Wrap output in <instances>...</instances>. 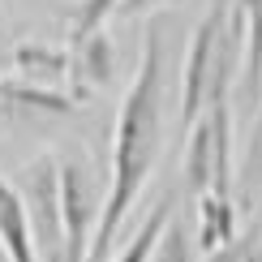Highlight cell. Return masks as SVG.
Here are the masks:
<instances>
[{
    "instance_id": "6da1fadb",
    "label": "cell",
    "mask_w": 262,
    "mask_h": 262,
    "mask_svg": "<svg viewBox=\"0 0 262 262\" xmlns=\"http://www.w3.org/2000/svg\"><path fill=\"white\" fill-rule=\"evenodd\" d=\"M163 21L150 17L146 35H142V56L138 73L129 82L121 112H116V134H112V172H107V193L99 202V220L91 232L86 262H107L112 241L129 220L134 202L142 198L150 172L159 163L163 146Z\"/></svg>"
},
{
    "instance_id": "7a4b0ae2",
    "label": "cell",
    "mask_w": 262,
    "mask_h": 262,
    "mask_svg": "<svg viewBox=\"0 0 262 262\" xmlns=\"http://www.w3.org/2000/svg\"><path fill=\"white\" fill-rule=\"evenodd\" d=\"M236 64H241V21L232 17V0H211L189 39V56L181 73V129L198 121V112L215 95L232 91Z\"/></svg>"
},
{
    "instance_id": "3957f363",
    "label": "cell",
    "mask_w": 262,
    "mask_h": 262,
    "mask_svg": "<svg viewBox=\"0 0 262 262\" xmlns=\"http://www.w3.org/2000/svg\"><path fill=\"white\" fill-rule=\"evenodd\" d=\"M185 185L198 193L232 198V91L215 95L189 125L185 142Z\"/></svg>"
},
{
    "instance_id": "277c9868",
    "label": "cell",
    "mask_w": 262,
    "mask_h": 262,
    "mask_svg": "<svg viewBox=\"0 0 262 262\" xmlns=\"http://www.w3.org/2000/svg\"><path fill=\"white\" fill-rule=\"evenodd\" d=\"M99 220V206L91 198L78 163H60V232H64V262H86L91 232Z\"/></svg>"
},
{
    "instance_id": "5b68a950",
    "label": "cell",
    "mask_w": 262,
    "mask_h": 262,
    "mask_svg": "<svg viewBox=\"0 0 262 262\" xmlns=\"http://www.w3.org/2000/svg\"><path fill=\"white\" fill-rule=\"evenodd\" d=\"M112 73H116V48H112V35H107V30L73 39V52H69V78H73L69 99L73 103L99 95L103 86L112 82Z\"/></svg>"
},
{
    "instance_id": "8992f818",
    "label": "cell",
    "mask_w": 262,
    "mask_h": 262,
    "mask_svg": "<svg viewBox=\"0 0 262 262\" xmlns=\"http://www.w3.org/2000/svg\"><path fill=\"white\" fill-rule=\"evenodd\" d=\"M232 17L241 21V64H236V86L241 95H262V0H232Z\"/></svg>"
},
{
    "instance_id": "52a82bcc",
    "label": "cell",
    "mask_w": 262,
    "mask_h": 262,
    "mask_svg": "<svg viewBox=\"0 0 262 262\" xmlns=\"http://www.w3.org/2000/svg\"><path fill=\"white\" fill-rule=\"evenodd\" d=\"M0 254H5V262H39L21 193H17V185L5 181V177H0Z\"/></svg>"
},
{
    "instance_id": "ba28073f",
    "label": "cell",
    "mask_w": 262,
    "mask_h": 262,
    "mask_svg": "<svg viewBox=\"0 0 262 262\" xmlns=\"http://www.w3.org/2000/svg\"><path fill=\"white\" fill-rule=\"evenodd\" d=\"M13 69L26 86H43V91H56L69 78V52L60 48H43V43H17L13 48Z\"/></svg>"
},
{
    "instance_id": "9c48e42d",
    "label": "cell",
    "mask_w": 262,
    "mask_h": 262,
    "mask_svg": "<svg viewBox=\"0 0 262 262\" xmlns=\"http://www.w3.org/2000/svg\"><path fill=\"white\" fill-rule=\"evenodd\" d=\"M236 241V206L232 198H220V193H198V245L202 254H220Z\"/></svg>"
},
{
    "instance_id": "30bf717a",
    "label": "cell",
    "mask_w": 262,
    "mask_h": 262,
    "mask_svg": "<svg viewBox=\"0 0 262 262\" xmlns=\"http://www.w3.org/2000/svg\"><path fill=\"white\" fill-rule=\"evenodd\" d=\"M0 107L17 116H69L73 103L60 91H43V86H26V82H0Z\"/></svg>"
},
{
    "instance_id": "8fae6325",
    "label": "cell",
    "mask_w": 262,
    "mask_h": 262,
    "mask_svg": "<svg viewBox=\"0 0 262 262\" xmlns=\"http://www.w3.org/2000/svg\"><path fill=\"white\" fill-rule=\"evenodd\" d=\"M172 220V198H159V206L142 220V228L134 232V241H129L116 258H107V262H150V254H155V241H159V232H163V224Z\"/></svg>"
},
{
    "instance_id": "7c38bea8",
    "label": "cell",
    "mask_w": 262,
    "mask_h": 262,
    "mask_svg": "<svg viewBox=\"0 0 262 262\" xmlns=\"http://www.w3.org/2000/svg\"><path fill=\"white\" fill-rule=\"evenodd\" d=\"M129 5H134V0H82V5L73 9V39L103 30L107 21H112L116 13H125Z\"/></svg>"
},
{
    "instance_id": "4fadbf2b",
    "label": "cell",
    "mask_w": 262,
    "mask_h": 262,
    "mask_svg": "<svg viewBox=\"0 0 262 262\" xmlns=\"http://www.w3.org/2000/svg\"><path fill=\"white\" fill-rule=\"evenodd\" d=\"M150 262H193L189 241H185V228H181L177 220L163 224V232H159V241H155V254H150Z\"/></svg>"
},
{
    "instance_id": "5bb4252c",
    "label": "cell",
    "mask_w": 262,
    "mask_h": 262,
    "mask_svg": "<svg viewBox=\"0 0 262 262\" xmlns=\"http://www.w3.org/2000/svg\"><path fill=\"white\" fill-rule=\"evenodd\" d=\"M245 185L249 193H262V107L249 125V146H245Z\"/></svg>"
},
{
    "instance_id": "9a60e30c",
    "label": "cell",
    "mask_w": 262,
    "mask_h": 262,
    "mask_svg": "<svg viewBox=\"0 0 262 262\" xmlns=\"http://www.w3.org/2000/svg\"><path fill=\"white\" fill-rule=\"evenodd\" d=\"M5 35H9V21H5V9H0V43H5Z\"/></svg>"
}]
</instances>
